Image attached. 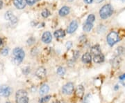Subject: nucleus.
I'll list each match as a JSON object with an SVG mask.
<instances>
[{
  "label": "nucleus",
  "mask_w": 125,
  "mask_h": 103,
  "mask_svg": "<svg viewBox=\"0 0 125 103\" xmlns=\"http://www.w3.org/2000/svg\"><path fill=\"white\" fill-rule=\"evenodd\" d=\"M13 58L12 62L15 65L20 64L22 62V60L25 57V53H24V50L21 48H19V47L14 49L13 51Z\"/></svg>",
  "instance_id": "f257e3e1"
},
{
  "label": "nucleus",
  "mask_w": 125,
  "mask_h": 103,
  "mask_svg": "<svg viewBox=\"0 0 125 103\" xmlns=\"http://www.w3.org/2000/svg\"><path fill=\"white\" fill-rule=\"evenodd\" d=\"M113 13V9L111 4H106L103 6L99 10L100 17L103 19H106L110 17Z\"/></svg>",
  "instance_id": "f03ea898"
},
{
  "label": "nucleus",
  "mask_w": 125,
  "mask_h": 103,
  "mask_svg": "<svg viewBox=\"0 0 125 103\" xmlns=\"http://www.w3.org/2000/svg\"><path fill=\"white\" fill-rule=\"evenodd\" d=\"M16 103H29V98L27 92L25 90H18L16 92Z\"/></svg>",
  "instance_id": "7ed1b4c3"
},
{
  "label": "nucleus",
  "mask_w": 125,
  "mask_h": 103,
  "mask_svg": "<svg viewBox=\"0 0 125 103\" xmlns=\"http://www.w3.org/2000/svg\"><path fill=\"white\" fill-rule=\"evenodd\" d=\"M106 40H107L108 44L111 46H113V45L115 44L117 42H118L120 40V38L119 34L117 32L112 31L108 35Z\"/></svg>",
  "instance_id": "20e7f679"
},
{
  "label": "nucleus",
  "mask_w": 125,
  "mask_h": 103,
  "mask_svg": "<svg viewBox=\"0 0 125 103\" xmlns=\"http://www.w3.org/2000/svg\"><path fill=\"white\" fill-rule=\"evenodd\" d=\"M62 92L65 95H71L74 92V85L72 82H68L62 86Z\"/></svg>",
  "instance_id": "39448f33"
},
{
  "label": "nucleus",
  "mask_w": 125,
  "mask_h": 103,
  "mask_svg": "<svg viewBox=\"0 0 125 103\" xmlns=\"http://www.w3.org/2000/svg\"><path fill=\"white\" fill-rule=\"evenodd\" d=\"M11 94L10 87L7 85H2L0 86V96L9 97Z\"/></svg>",
  "instance_id": "423d86ee"
},
{
  "label": "nucleus",
  "mask_w": 125,
  "mask_h": 103,
  "mask_svg": "<svg viewBox=\"0 0 125 103\" xmlns=\"http://www.w3.org/2000/svg\"><path fill=\"white\" fill-rule=\"evenodd\" d=\"M5 19L9 20L12 24H16L18 22V18L16 17L11 11H7L5 14Z\"/></svg>",
  "instance_id": "0eeeda50"
},
{
  "label": "nucleus",
  "mask_w": 125,
  "mask_h": 103,
  "mask_svg": "<svg viewBox=\"0 0 125 103\" xmlns=\"http://www.w3.org/2000/svg\"><path fill=\"white\" fill-rule=\"evenodd\" d=\"M52 40V33L49 31H46L43 33L42 36V41L45 44H49Z\"/></svg>",
  "instance_id": "6e6552de"
},
{
  "label": "nucleus",
  "mask_w": 125,
  "mask_h": 103,
  "mask_svg": "<svg viewBox=\"0 0 125 103\" xmlns=\"http://www.w3.org/2000/svg\"><path fill=\"white\" fill-rule=\"evenodd\" d=\"M77 28H78V23H77V22L75 21V20L72 21V22L70 23V24L69 27L67 28V33H69V34L73 33L74 32L76 31V30L77 29Z\"/></svg>",
  "instance_id": "1a4fd4ad"
},
{
  "label": "nucleus",
  "mask_w": 125,
  "mask_h": 103,
  "mask_svg": "<svg viewBox=\"0 0 125 103\" xmlns=\"http://www.w3.org/2000/svg\"><path fill=\"white\" fill-rule=\"evenodd\" d=\"M46 73H47L46 69L42 67H40L38 68V69L36 70V76L40 79H42L46 76Z\"/></svg>",
  "instance_id": "9d476101"
},
{
  "label": "nucleus",
  "mask_w": 125,
  "mask_h": 103,
  "mask_svg": "<svg viewBox=\"0 0 125 103\" xmlns=\"http://www.w3.org/2000/svg\"><path fill=\"white\" fill-rule=\"evenodd\" d=\"M13 4L15 6L20 10L24 9L27 4L26 1H24V0H13Z\"/></svg>",
  "instance_id": "9b49d317"
},
{
  "label": "nucleus",
  "mask_w": 125,
  "mask_h": 103,
  "mask_svg": "<svg viewBox=\"0 0 125 103\" xmlns=\"http://www.w3.org/2000/svg\"><path fill=\"white\" fill-rule=\"evenodd\" d=\"M75 94L79 98H83L84 95V87L83 86V85L77 86L76 91H75Z\"/></svg>",
  "instance_id": "f8f14e48"
},
{
  "label": "nucleus",
  "mask_w": 125,
  "mask_h": 103,
  "mask_svg": "<svg viewBox=\"0 0 125 103\" xmlns=\"http://www.w3.org/2000/svg\"><path fill=\"white\" fill-rule=\"evenodd\" d=\"M70 9L68 6H63L61 9H60L59 10V15L61 17H64V16H66L68 14L70 13Z\"/></svg>",
  "instance_id": "ddd939ff"
},
{
  "label": "nucleus",
  "mask_w": 125,
  "mask_h": 103,
  "mask_svg": "<svg viewBox=\"0 0 125 103\" xmlns=\"http://www.w3.org/2000/svg\"><path fill=\"white\" fill-rule=\"evenodd\" d=\"M82 61H83V62L85 63V64H89L91 62V61H92L91 54L89 53H85V54H83V55L82 56Z\"/></svg>",
  "instance_id": "4468645a"
},
{
  "label": "nucleus",
  "mask_w": 125,
  "mask_h": 103,
  "mask_svg": "<svg viewBox=\"0 0 125 103\" xmlns=\"http://www.w3.org/2000/svg\"><path fill=\"white\" fill-rule=\"evenodd\" d=\"M90 52H91V53L93 54L94 55H97L102 53L101 49H100V46L99 45H94V46H93L91 48V49H90Z\"/></svg>",
  "instance_id": "2eb2a0df"
},
{
  "label": "nucleus",
  "mask_w": 125,
  "mask_h": 103,
  "mask_svg": "<svg viewBox=\"0 0 125 103\" xmlns=\"http://www.w3.org/2000/svg\"><path fill=\"white\" fill-rule=\"evenodd\" d=\"M93 61L95 63H102L104 61V56L103 54H99L94 55L93 58Z\"/></svg>",
  "instance_id": "dca6fc26"
},
{
  "label": "nucleus",
  "mask_w": 125,
  "mask_h": 103,
  "mask_svg": "<svg viewBox=\"0 0 125 103\" xmlns=\"http://www.w3.org/2000/svg\"><path fill=\"white\" fill-rule=\"evenodd\" d=\"M54 35L56 38H62L65 36V32L62 29H59L54 32Z\"/></svg>",
  "instance_id": "f3484780"
},
{
  "label": "nucleus",
  "mask_w": 125,
  "mask_h": 103,
  "mask_svg": "<svg viewBox=\"0 0 125 103\" xmlns=\"http://www.w3.org/2000/svg\"><path fill=\"white\" fill-rule=\"evenodd\" d=\"M49 91V86L47 85H42L40 89V95H45L47 94Z\"/></svg>",
  "instance_id": "a211bd4d"
},
{
  "label": "nucleus",
  "mask_w": 125,
  "mask_h": 103,
  "mask_svg": "<svg viewBox=\"0 0 125 103\" xmlns=\"http://www.w3.org/2000/svg\"><path fill=\"white\" fill-rule=\"evenodd\" d=\"M93 28V24L92 23L85 22L83 26V29L85 32H90Z\"/></svg>",
  "instance_id": "6ab92c4d"
},
{
  "label": "nucleus",
  "mask_w": 125,
  "mask_h": 103,
  "mask_svg": "<svg viewBox=\"0 0 125 103\" xmlns=\"http://www.w3.org/2000/svg\"><path fill=\"white\" fill-rule=\"evenodd\" d=\"M115 53H117V55L119 56V55H123V54L125 53V47H122V46H119L117 49L115 51Z\"/></svg>",
  "instance_id": "aec40b11"
},
{
  "label": "nucleus",
  "mask_w": 125,
  "mask_h": 103,
  "mask_svg": "<svg viewBox=\"0 0 125 103\" xmlns=\"http://www.w3.org/2000/svg\"><path fill=\"white\" fill-rule=\"evenodd\" d=\"M57 73L60 76H63L65 75V69L61 67H58V69H57Z\"/></svg>",
  "instance_id": "412c9836"
},
{
  "label": "nucleus",
  "mask_w": 125,
  "mask_h": 103,
  "mask_svg": "<svg viewBox=\"0 0 125 103\" xmlns=\"http://www.w3.org/2000/svg\"><path fill=\"white\" fill-rule=\"evenodd\" d=\"M120 63V58H119L118 57H116L115 58L113 59V63H112V65H113L114 67H118V66H119Z\"/></svg>",
  "instance_id": "4be33fe9"
},
{
  "label": "nucleus",
  "mask_w": 125,
  "mask_h": 103,
  "mask_svg": "<svg viewBox=\"0 0 125 103\" xmlns=\"http://www.w3.org/2000/svg\"><path fill=\"white\" fill-rule=\"evenodd\" d=\"M51 98V95H46L45 97L42 98L41 99H40L39 100V103H46L47 102H49V100Z\"/></svg>",
  "instance_id": "5701e85b"
},
{
  "label": "nucleus",
  "mask_w": 125,
  "mask_h": 103,
  "mask_svg": "<svg viewBox=\"0 0 125 103\" xmlns=\"http://www.w3.org/2000/svg\"><path fill=\"white\" fill-rule=\"evenodd\" d=\"M94 19H95V17H94V15L93 14H90L88 15V17L87 18V20H86V22H88V23H93V22L94 21Z\"/></svg>",
  "instance_id": "b1692460"
},
{
  "label": "nucleus",
  "mask_w": 125,
  "mask_h": 103,
  "mask_svg": "<svg viewBox=\"0 0 125 103\" xmlns=\"http://www.w3.org/2000/svg\"><path fill=\"white\" fill-rule=\"evenodd\" d=\"M49 15H50V12H49L47 9H45V10H44L42 12V16L43 17H48Z\"/></svg>",
  "instance_id": "393cba45"
},
{
  "label": "nucleus",
  "mask_w": 125,
  "mask_h": 103,
  "mask_svg": "<svg viewBox=\"0 0 125 103\" xmlns=\"http://www.w3.org/2000/svg\"><path fill=\"white\" fill-rule=\"evenodd\" d=\"M25 1H26L27 4L29 5V6H33L38 1L37 0H25Z\"/></svg>",
  "instance_id": "a878e982"
},
{
  "label": "nucleus",
  "mask_w": 125,
  "mask_h": 103,
  "mask_svg": "<svg viewBox=\"0 0 125 103\" xmlns=\"http://www.w3.org/2000/svg\"><path fill=\"white\" fill-rule=\"evenodd\" d=\"M79 51H74V54H73V57H74V60H76V59L78 58L79 57Z\"/></svg>",
  "instance_id": "bb28decb"
},
{
  "label": "nucleus",
  "mask_w": 125,
  "mask_h": 103,
  "mask_svg": "<svg viewBox=\"0 0 125 103\" xmlns=\"http://www.w3.org/2000/svg\"><path fill=\"white\" fill-rule=\"evenodd\" d=\"M72 42H70V41L67 42V43H66V44H65L66 49H67V50L70 49V48H72Z\"/></svg>",
  "instance_id": "cd10ccee"
},
{
  "label": "nucleus",
  "mask_w": 125,
  "mask_h": 103,
  "mask_svg": "<svg viewBox=\"0 0 125 103\" xmlns=\"http://www.w3.org/2000/svg\"><path fill=\"white\" fill-rule=\"evenodd\" d=\"M90 98V95L88 94L85 98H84V100H83V103H89Z\"/></svg>",
  "instance_id": "c85d7f7f"
},
{
  "label": "nucleus",
  "mask_w": 125,
  "mask_h": 103,
  "mask_svg": "<svg viewBox=\"0 0 125 103\" xmlns=\"http://www.w3.org/2000/svg\"><path fill=\"white\" fill-rule=\"evenodd\" d=\"M9 53V49H7V48H5L4 49L2 50V51H1V54L3 55H7Z\"/></svg>",
  "instance_id": "c756f323"
},
{
  "label": "nucleus",
  "mask_w": 125,
  "mask_h": 103,
  "mask_svg": "<svg viewBox=\"0 0 125 103\" xmlns=\"http://www.w3.org/2000/svg\"><path fill=\"white\" fill-rule=\"evenodd\" d=\"M33 40V37H31L29 40L27 41V43H28V44H33L34 42H35V40H33V41H31V40Z\"/></svg>",
  "instance_id": "7c9ffc66"
},
{
  "label": "nucleus",
  "mask_w": 125,
  "mask_h": 103,
  "mask_svg": "<svg viewBox=\"0 0 125 103\" xmlns=\"http://www.w3.org/2000/svg\"><path fill=\"white\" fill-rule=\"evenodd\" d=\"M85 40H86V38H85V36L83 35L81 36V37L80 38V41L82 42V43H83V42H85Z\"/></svg>",
  "instance_id": "2f4dec72"
},
{
  "label": "nucleus",
  "mask_w": 125,
  "mask_h": 103,
  "mask_svg": "<svg viewBox=\"0 0 125 103\" xmlns=\"http://www.w3.org/2000/svg\"><path fill=\"white\" fill-rule=\"evenodd\" d=\"M83 1L86 3V4H91V3H93V0H83Z\"/></svg>",
  "instance_id": "473e14b6"
},
{
  "label": "nucleus",
  "mask_w": 125,
  "mask_h": 103,
  "mask_svg": "<svg viewBox=\"0 0 125 103\" xmlns=\"http://www.w3.org/2000/svg\"><path fill=\"white\" fill-rule=\"evenodd\" d=\"M120 79L121 80H125V74H123V75H122V76L120 77Z\"/></svg>",
  "instance_id": "72a5a7b5"
},
{
  "label": "nucleus",
  "mask_w": 125,
  "mask_h": 103,
  "mask_svg": "<svg viewBox=\"0 0 125 103\" xmlns=\"http://www.w3.org/2000/svg\"><path fill=\"white\" fill-rule=\"evenodd\" d=\"M52 103H67L65 101H62V100H58V101H55V102H53Z\"/></svg>",
  "instance_id": "f704fd0d"
},
{
  "label": "nucleus",
  "mask_w": 125,
  "mask_h": 103,
  "mask_svg": "<svg viewBox=\"0 0 125 103\" xmlns=\"http://www.w3.org/2000/svg\"><path fill=\"white\" fill-rule=\"evenodd\" d=\"M2 6H3V1L1 0H0V9L2 8Z\"/></svg>",
  "instance_id": "c9c22d12"
},
{
  "label": "nucleus",
  "mask_w": 125,
  "mask_h": 103,
  "mask_svg": "<svg viewBox=\"0 0 125 103\" xmlns=\"http://www.w3.org/2000/svg\"><path fill=\"white\" fill-rule=\"evenodd\" d=\"M97 3H100V2H102L104 0H96Z\"/></svg>",
  "instance_id": "e433bc0d"
},
{
  "label": "nucleus",
  "mask_w": 125,
  "mask_h": 103,
  "mask_svg": "<svg viewBox=\"0 0 125 103\" xmlns=\"http://www.w3.org/2000/svg\"><path fill=\"white\" fill-rule=\"evenodd\" d=\"M2 44V39L0 37V46Z\"/></svg>",
  "instance_id": "4c0bfd02"
},
{
  "label": "nucleus",
  "mask_w": 125,
  "mask_h": 103,
  "mask_svg": "<svg viewBox=\"0 0 125 103\" xmlns=\"http://www.w3.org/2000/svg\"><path fill=\"white\" fill-rule=\"evenodd\" d=\"M121 1H122V2H125V0H120Z\"/></svg>",
  "instance_id": "58836bf2"
},
{
  "label": "nucleus",
  "mask_w": 125,
  "mask_h": 103,
  "mask_svg": "<svg viewBox=\"0 0 125 103\" xmlns=\"http://www.w3.org/2000/svg\"><path fill=\"white\" fill-rule=\"evenodd\" d=\"M9 103V102H7V103Z\"/></svg>",
  "instance_id": "ea45409f"
},
{
  "label": "nucleus",
  "mask_w": 125,
  "mask_h": 103,
  "mask_svg": "<svg viewBox=\"0 0 125 103\" xmlns=\"http://www.w3.org/2000/svg\"><path fill=\"white\" fill-rule=\"evenodd\" d=\"M37 1H39V0H37Z\"/></svg>",
  "instance_id": "a19ab883"
}]
</instances>
